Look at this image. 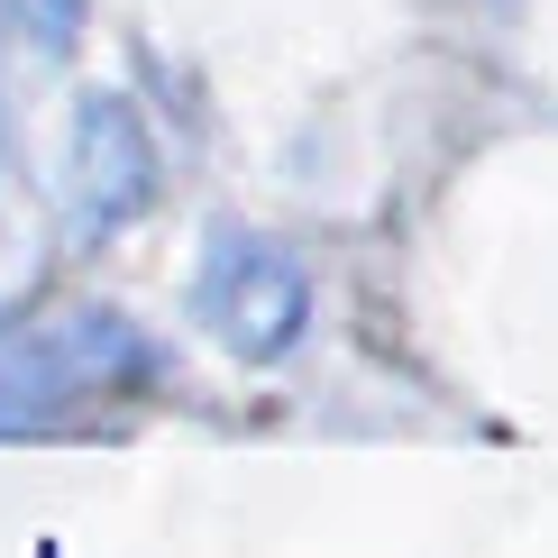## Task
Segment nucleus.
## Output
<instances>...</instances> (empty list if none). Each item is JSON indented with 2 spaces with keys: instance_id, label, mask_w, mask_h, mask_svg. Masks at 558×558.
<instances>
[{
  "instance_id": "nucleus-2",
  "label": "nucleus",
  "mask_w": 558,
  "mask_h": 558,
  "mask_svg": "<svg viewBox=\"0 0 558 558\" xmlns=\"http://www.w3.org/2000/svg\"><path fill=\"white\" fill-rule=\"evenodd\" d=\"M193 312L211 320V339L229 348V357L266 366V357H284V348L302 339V320H312V284H302V266H293L275 239L220 229V239H211V257H202Z\"/></svg>"
},
{
  "instance_id": "nucleus-3",
  "label": "nucleus",
  "mask_w": 558,
  "mask_h": 558,
  "mask_svg": "<svg viewBox=\"0 0 558 558\" xmlns=\"http://www.w3.org/2000/svg\"><path fill=\"white\" fill-rule=\"evenodd\" d=\"M64 202H74V229H120L156 202V137L137 120V101L120 92H92L74 110V137H64Z\"/></svg>"
},
{
  "instance_id": "nucleus-4",
  "label": "nucleus",
  "mask_w": 558,
  "mask_h": 558,
  "mask_svg": "<svg viewBox=\"0 0 558 558\" xmlns=\"http://www.w3.org/2000/svg\"><path fill=\"white\" fill-rule=\"evenodd\" d=\"M10 19H28L46 56H64V46H74V28H83V0H10Z\"/></svg>"
},
{
  "instance_id": "nucleus-1",
  "label": "nucleus",
  "mask_w": 558,
  "mask_h": 558,
  "mask_svg": "<svg viewBox=\"0 0 558 558\" xmlns=\"http://www.w3.org/2000/svg\"><path fill=\"white\" fill-rule=\"evenodd\" d=\"M147 339L110 302H56V312L0 320V430H46L110 393L147 385Z\"/></svg>"
}]
</instances>
